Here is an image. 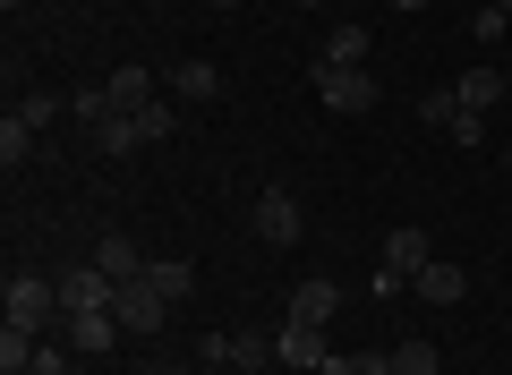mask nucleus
<instances>
[{"label": "nucleus", "mask_w": 512, "mask_h": 375, "mask_svg": "<svg viewBox=\"0 0 512 375\" xmlns=\"http://www.w3.org/2000/svg\"><path fill=\"white\" fill-rule=\"evenodd\" d=\"M205 358L256 375V367H274V333H205Z\"/></svg>", "instance_id": "nucleus-6"}, {"label": "nucleus", "mask_w": 512, "mask_h": 375, "mask_svg": "<svg viewBox=\"0 0 512 375\" xmlns=\"http://www.w3.org/2000/svg\"><path fill=\"white\" fill-rule=\"evenodd\" d=\"M86 145L94 154H137V145H146V120H137V111H111V120L86 128Z\"/></svg>", "instance_id": "nucleus-12"}, {"label": "nucleus", "mask_w": 512, "mask_h": 375, "mask_svg": "<svg viewBox=\"0 0 512 375\" xmlns=\"http://www.w3.org/2000/svg\"><path fill=\"white\" fill-rule=\"evenodd\" d=\"M256 375H291V367H256Z\"/></svg>", "instance_id": "nucleus-27"}, {"label": "nucleus", "mask_w": 512, "mask_h": 375, "mask_svg": "<svg viewBox=\"0 0 512 375\" xmlns=\"http://www.w3.org/2000/svg\"><path fill=\"white\" fill-rule=\"evenodd\" d=\"M504 171H512V145H504Z\"/></svg>", "instance_id": "nucleus-29"}, {"label": "nucleus", "mask_w": 512, "mask_h": 375, "mask_svg": "<svg viewBox=\"0 0 512 375\" xmlns=\"http://www.w3.org/2000/svg\"><path fill=\"white\" fill-rule=\"evenodd\" d=\"M94 265H103L111 282H137V273H146V248H137L128 231H103V239H94Z\"/></svg>", "instance_id": "nucleus-13"}, {"label": "nucleus", "mask_w": 512, "mask_h": 375, "mask_svg": "<svg viewBox=\"0 0 512 375\" xmlns=\"http://www.w3.org/2000/svg\"><path fill=\"white\" fill-rule=\"evenodd\" d=\"M248 231L265 239V248H299L308 214H299V197H291V188H256V205H248Z\"/></svg>", "instance_id": "nucleus-2"}, {"label": "nucleus", "mask_w": 512, "mask_h": 375, "mask_svg": "<svg viewBox=\"0 0 512 375\" xmlns=\"http://www.w3.org/2000/svg\"><path fill=\"white\" fill-rule=\"evenodd\" d=\"M205 9H239V0H205Z\"/></svg>", "instance_id": "nucleus-25"}, {"label": "nucleus", "mask_w": 512, "mask_h": 375, "mask_svg": "<svg viewBox=\"0 0 512 375\" xmlns=\"http://www.w3.org/2000/svg\"><path fill=\"white\" fill-rule=\"evenodd\" d=\"M495 9H504V18H512V0H495Z\"/></svg>", "instance_id": "nucleus-28"}, {"label": "nucleus", "mask_w": 512, "mask_h": 375, "mask_svg": "<svg viewBox=\"0 0 512 375\" xmlns=\"http://www.w3.org/2000/svg\"><path fill=\"white\" fill-rule=\"evenodd\" d=\"M308 69H367V35H359V26H333L325 52H316Z\"/></svg>", "instance_id": "nucleus-16"}, {"label": "nucleus", "mask_w": 512, "mask_h": 375, "mask_svg": "<svg viewBox=\"0 0 512 375\" xmlns=\"http://www.w3.org/2000/svg\"><path fill=\"white\" fill-rule=\"evenodd\" d=\"M60 333H69V350L103 358L111 341H120V316H111V307H86V316H60Z\"/></svg>", "instance_id": "nucleus-10"}, {"label": "nucleus", "mask_w": 512, "mask_h": 375, "mask_svg": "<svg viewBox=\"0 0 512 375\" xmlns=\"http://www.w3.org/2000/svg\"><path fill=\"white\" fill-rule=\"evenodd\" d=\"M419 120H436V128H453V120H461V94H453V86H444V94H427V103H419Z\"/></svg>", "instance_id": "nucleus-21"}, {"label": "nucleus", "mask_w": 512, "mask_h": 375, "mask_svg": "<svg viewBox=\"0 0 512 375\" xmlns=\"http://www.w3.org/2000/svg\"><path fill=\"white\" fill-rule=\"evenodd\" d=\"M111 290H120V282H111V273L86 256V265H69V273H60V316H86V307H111Z\"/></svg>", "instance_id": "nucleus-7"}, {"label": "nucleus", "mask_w": 512, "mask_h": 375, "mask_svg": "<svg viewBox=\"0 0 512 375\" xmlns=\"http://www.w3.org/2000/svg\"><path fill=\"white\" fill-rule=\"evenodd\" d=\"M137 375H188V367H154V358H146V367H137Z\"/></svg>", "instance_id": "nucleus-24"}, {"label": "nucleus", "mask_w": 512, "mask_h": 375, "mask_svg": "<svg viewBox=\"0 0 512 375\" xmlns=\"http://www.w3.org/2000/svg\"><path fill=\"white\" fill-rule=\"evenodd\" d=\"M333 316H342V282L333 273H308L291 290V324H333Z\"/></svg>", "instance_id": "nucleus-9"}, {"label": "nucleus", "mask_w": 512, "mask_h": 375, "mask_svg": "<svg viewBox=\"0 0 512 375\" xmlns=\"http://www.w3.org/2000/svg\"><path fill=\"white\" fill-rule=\"evenodd\" d=\"M504 26H512V18H504V9H495V0H487V9H478V18H470V35H478V43H504Z\"/></svg>", "instance_id": "nucleus-22"}, {"label": "nucleus", "mask_w": 512, "mask_h": 375, "mask_svg": "<svg viewBox=\"0 0 512 375\" xmlns=\"http://www.w3.org/2000/svg\"><path fill=\"white\" fill-rule=\"evenodd\" d=\"M0 307H9V324H26V333H43V324L60 333V282H43V273H9Z\"/></svg>", "instance_id": "nucleus-1"}, {"label": "nucleus", "mask_w": 512, "mask_h": 375, "mask_svg": "<svg viewBox=\"0 0 512 375\" xmlns=\"http://www.w3.org/2000/svg\"><path fill=\"white\" fill-rule=\"evenodd\" d=\"M393 375H436V341H393Z\"/></svg>", "instance_id": "nucleus-20"}, {"label": "nucleus", "mask_w": 512, "mask_h": 375, "mask_svg": "<svg viewBox=\"0 0 512 375\" xmlns=\"http://www.w3.org/2000/svg\"><path fill=\"white\" fill-rule=\"evenodd\" d=\"M393 9H427V0H393Z\"/></svg>", "instance_id": "nucleus-26"}, {"label": "nucleus", "mask_w": 512, "mask_h": 375, "mask_svg": "<svg viewBox=\"0 0 512 375\" xmlns=\"http://www.w3.org/2000/svg\"><path fill=\"white\" fill-rule=\"evenodd\" d=\"M453 94H461V111H478V120H487V111L504 103V69H487V60H478V69L453 77Z\"/></svg>", "instance_id": "nucleus-14"}, {"label": "nucleus", "mask_w": 512, "mask_h": 375, "mask_svg": "<svg viewBox=\"0 0 512 375\" xmlns=\"http://www.w3.org/2000/svg\"><path fill=\"white\" fill-rule=\"evenodd\" d=\"M9 9H18V0H9Z\"/></svg>", "instance_id": "nucleus-30"}, {"label": "nucleus", "mask_w": 512, "mask_h": 375, "mask_svg": "<svg viewBox=\"0 0 512 375\" xmlns=\"http://www.w3.org/2000/svg\"><path fill=\"white\" fill-rule=\"evenodd\" d=\"M325 324H274V367H291V375H316L325 367Z\"/></svg>", "instance_id": "nucleus-3"}, {"label": "nucleus", "mask_w": 512, "mask_h": 375, "mask_svg": "<svg viewBox=\"0 0 512 375\" xmlns=\"http://www.w3.org/2000/svg\"><path fill=\"white\" fill-rule=\"evenodd\" d=\"M146 282L163 290L171 307H180V299H197V265H188V256H146Z\"/></svg>", "instance_id": "nucleus-15"}, {"label": "nucleus", "mask_w": 512, "mask_h": 375, "mask_svg": "<svg viewBox=\"0 0 512 375\" xmlns=\"http://www.w3.org/2000/svg\"><path fill=\"white\" fill-rule=\"evenodd\" d=\"M103 86H111V103H120V111H154V69H111Z\"/></svg>", "instance_id": "nucleus-18"}, {"label": "nucleus", "mask_w": 512, "mask_h": 375, "mask_svg": "<svg viewBox=\"0 0 512 375\" xmlns=\"http://www.w3.org/2000/svg\"><path fill=\"white\" fill-rule=\"evenodd\" d=\"M410 290H419L427 307H461V299H470V273H461L453 256H427V265L410 273Z\"/></svg>", "instance_id": "nucleus-8"}, {"label": "nucleus", "mask_w": 512, "mask_h": 375, "mask_svg": "<svg viewBox=\"0 0 512 375\" xmlns=\"http://www.w3.org/2000/svg\"><path fill=\"white\" fill-rule=\"evenodd\" d=\"M359 375H393V350H359Z\"/></svg>", "instance_id": "nucleus-23"}, {"label": "nucleus", "mask_w": 512, "mask_h": 375, "mask_svg": "<svg viewBox=\"0 0 512 375\" xmlns=\"http://www.w3.org/2000/svg\"><path fill=\"white\" fill-rule=\"evenodd\" d=\"M163 307H171V299H163V290L146 282V273L111 290V316H120V333H154V324H163Z\"/></svg>", "instance_id": "nucleus-5"}, {"label": "nucleus", "mask_w": 512, "mask_h": 375, "mask_svg": "<svg viewBox=\"0 0 512 375\" xmlns=\"http://www.w3.org/2000/svg\"><path fill=\"white\" fill-rule=\"evenodd\" d=\"M308 9H316V0H308Z\"/></svg>", "instance_id": "nucleus-31"}, {"label": "nucleus", "mask_w": 512, "mask_h": 375, "mask_svg": "<svg viewBox=\"0 0 512 375\" xmlns=\"http://www.w3.org/2000/svg\"><path fill=\"white\" fill-rule=\"evenodd\" d=\"M171 94H180V103H214L222 69H214V60H180V69H171Z\"/></svg>", "instance_id": "nucleus-17"}, {"label": "nucleus", "mask_w": 512, "mask_h": 375, "mask_svg": "<svg viewBox=\"0 0 512 375\" xmlns=\"http://www.w3.org/2000/svg\"><path fill=\"white\" fill-rule=\"evenodd\" d=\"M26 154H35V120H18V111H9V120H0V162L18 171Z\"/></svg>", "instance_id": "nucleus-19"}, {"label": "nucleus", "mask_w": 512, "mask_h": 375, "mask_svg": "<svg viewBox=\"0 0 512 375\" xmlns=\"http://www.w3.org/2000/svg\"><path fill=\"white\" fill-rule=\"evenodd\" d=\"M316 94H325V111H342V120L376 111V77L367 69H316Z\"/></svg>", "instance_id": "nucleus-4"}, {"label": "nucleus", "mask_w": 512, "mask_h": 375, "mask_svg": "<svg viewBox=\"0 0 512 375\" xmlns=\"http://www.w3.org/2000/svg\"><path fill=\"white\" fill-rule=\"evenodd\" d=\"M427 256H436V248H427V231H419V222H402V231H384V265L376 273H402V282H410Z\"/></svg>", "instance_id": "nucleus-11"}]
</instances>
